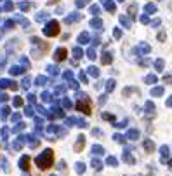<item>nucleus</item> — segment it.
<instances>
[{
  "label": "nucleus",
  "mask_w": 172,
  "mask_h": 176,
  "mask_svg": "<svg viewBox=\"0 0 172 176\" xmlns=\"http://www.w3.org/2000/svg\"><path fill=\"white\" fill-rule=\"evenodd\" d=\"M92 106H94V103H92V99H89V98H82V101L76 103V108L82 110L85 115H90V113H92Z\"/></svg>",
  "instance_id": "f257e3e1"
},
{
  "label": "nucleus",
  "mask_w": 172,
  "mask_h": 176,
  "mask_svg": "<svg viewBox=\"0 0 172 176\" xmlns=\"http://www.w3.org/2000/svg\"><path fill=\"white\" fill-rule=\"evenodd\" d=\"M45 33H47L49 37L57 35V33H59V25H57V23H52V25L49 26V30H45Z\"/></svg>",
  "instance_id": "f03ea898"
},
{
  "label": "nucleus",
  "mask_w": 172,
  "mask_h": 176,
  "mask_svg": "<svg viewBox=\"0 0 172 176\" xmlns=\"http://www.w3.org/2000/svg\"><path fill=\"white\" fill-rule=\"evenodd\" d=\"M80 148H83V138H82V141H78V143L75 145V150H76V152H78Z\"/></svg>",
  "instance_id": "7ed1b4c3"
},
{
  "label": "nucleus",
  "mask_w": 172,
  "mask_h": 176,
  "mask_svg": "<svg viewBox=\"0 0 172 176\" xmlns=\"http://www.w3.org/2000/svg\"><path fill=\"white\" fill-rule=\"evenodd\" d=\"M64 54H66V51L61 49V51H59V56H57V59H59V61H61V59H64Z\"/></svg>",
  "instance_id": "20e7f679"
}]
</instances>
